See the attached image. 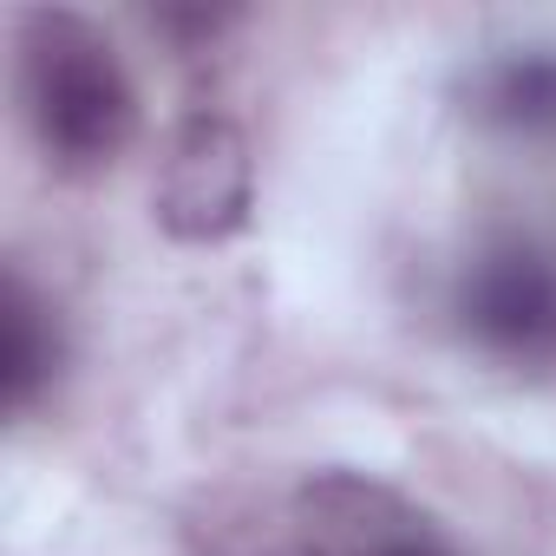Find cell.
I'll use <instances>...</instances> for the list:
<instances>
[{"mask_svg": "<svg viewBox=\"0 0 556 556\" xmlns=\"http://www.w3.org/2000/svg\"><path fill=\"white\" fill-rule=\"evenodd\" d=\"M14 53H21V112L40 157L60 177L112 170L138 138V92L112 40L86 14L34 8L21 14Z\"/></svg>", "mask_w": 556, "mask_h": 556, "instance_id": "obj_1", "label": "cell"}, {"mask_svg": "<svg viewBox=\"0 0 556 556\" xmlns=\"http://www.w3.org/2000/svg\"><path fill=\"white\" fill-rule=\"evenodd\" d=\"M452 321L458 334L517 374L556 367V249L536 236H497L484 242L452 282Z\"/></svg>", "mask_w": 556, "mask_h": 556, "instance_id": "obj_2", "label": "cell"}, {"mask_svg": "<svg viewBox=\"0 0 556 556\" xmlns=\"http://www.w3.org/2000/svg\"><path fill=\"white\" fill-rule=\"evenodd\" d=\"M157 229L170 242H190V249H210V242H229L249 229V210H255V151H249V131L223 112H190L170 144H164V164H157Z\"/></svg>", "mask_w": 556, "mask_h": 556, "instance_id": "obj_3", "label": "cell"}, {"mask_svg": "<svg viewBox=\"0 0 556 556\" xmlns=\"http://www.w3.org/2000/svg\"><path fill=\"white\" fill-rule=\"evenodd\" d=\"M302 556H458L445 530L367 471H315L289 491Z\"/></svg>", "mask_w": 556, "mask_h": 556, "instance_id": "obj_4", "label": "cell"}, {"mask_svg": "<svg viewBox=\"0 0 556 556\" xmlns=\"http://www.w3.org/2000/svg\"><path fill=\"white\" fill-rule=\"evenodd\" d=\"M465 105L510 138H556V47H510L471 66Z\"/></svg>", "mask_w": 556, "mask_h": 556, "instance_id": "obj_5", "label": "cell"}, {"mask_svg": "<svg viewBox=\"0 0 556 556\" xmlns=\"http://www.w3.org/2000/svg\"><path fill=\"white\" fill-rule=\"evenodd\" d=\"M60 361L66 341L53 308L21 268H8V289H0V400H8V413H34L40 393L60 380Z\"/></svg>", "mask_w": 556, "mask_h": 556, "instance_id": "obj_6", "label": "cell"}]
</instances>
